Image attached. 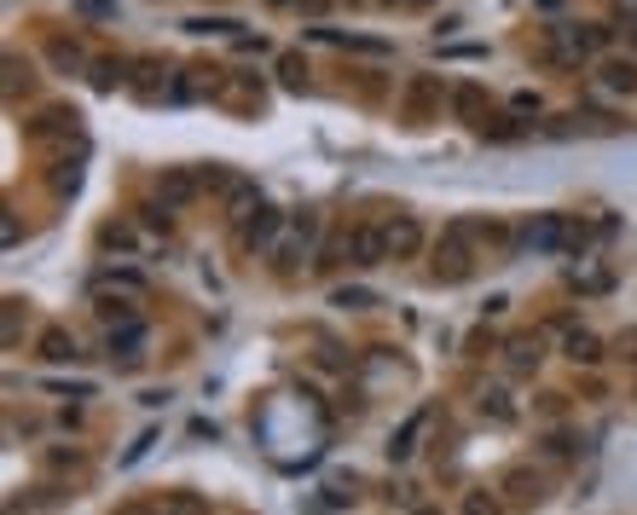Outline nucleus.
<instances>
[{
	"mask_svg": "<svg viewBox=\"0 0 637 515\" xmlns=\"http://www.w3.org/2000/svg\"><path fill=\"white\" fill-rule=\"evenodd\" d=\"M563 359L592 371V365H603V359H608V348H603V337H592V330H568V337H563Z\"/></svg>",
	"mask_w": 637,
	"mask_h": 515,
	"instance_id": "f8f14e48",
	"label": "nucleus"
},
{
	"mask_svg": "<svg viewBox=\"0 0 637 515\" xmlns=\"http://www.w3.org/2000/svg\"><path fill=\"white\" fill-rule=\"evenodd\" d=\"M75 7H82L88 18H105V12H111V0H75Z\"/></svg>",
	"mask_w": 637,
	"mask_h": 515,
	"instance_id": "58836bf2",
	"label": "nucleus"
},
{
	"mask_svg": "<svg viewBox=\"0 0 637 515\" xmlns=\"http://www.w3.org/2000/svg\"><path fill=\"white\" fill-rule=\"evenodd\" d=\"M18 325H23V301L12 296V301H7V348L18 342Z\"/></svg>",
	"mask_w": 637,
	"mask_h": 515,
	"instance_id": "e433bc0d",
	"label": "nucleus"
},
{
	"mask_svg": "<svg viewBox=\"0 0 637 515\" xmlns=\"http://www.w3.org/2000/svg\"><path fill=\"white\" fill-rule=\"evenodd\" d=\"M278 75H285V87H301V82H308V59H301V53H278Z\"/></svg>",
	"mask_w": 637,
	"mask_h": 515,
	"instance_id": "c756f323",
	"label": "nucleus"
},
{
	"mask_svg": "<svg viewBox=\"0 0 637 515\" xmlns=\"http://www.w3.org/2000/svg\"><path fill=\"white\" fill-rule=\"evenodd\" d=\"M452 116H458V122H470V127H481V116H487V87L458 82V87H452Z\"/></svg>",
	"mask_w": 637,
	"mask_h": 515,
	"instance_id": "4468645a",
	"label": "nucleus"
},
{
	"mask_svg": "<svg viewBox=\"0 0 637 515\" xmlns=\"http://www.w3.org/2000/svg\"><path fill=\"white\" fill-rule=\"evenodd\" d=\"M475 261H481V249H475V238H470V220H446L441 238H435L429 278H435V285H464V278L475 272Z\"/></svg>",
	"mask_w": 637,
	"mask_h": 515,
	"instance_id": "f257e3e1",
	"label": "nucleus"
},
{
	"mask_svg": "<svg viewBox=\"0 0 637 515\" xmlns=\"http://www.w3.org/2000/svg\"><path fill=\"white\" fill-rule=\"evenodd\" d=\"M134 70H140V75H163V64H157V59H140ZM140 93H145V99H157V82H140Z\"/></svg>",
	"mask_w": 637,
	"mask_h": 515,
	"instance_id": "c9c22d12",
	"label": "nucleus"
},
{
	"mask_svg": "<svg viewBox=\"0 0 637 515\" xmlns=\"http://www.w3.org/2000/svg\"><path fill=\"white\" fill-rule=\"evenodd\" d=\"M620 359H631V365H637V330H631V337H620Z\"/></svg>",
	"mask_w": 637,
	"mask_h": 515,
	"instance_id": "a19ab883",
	"label": "nucleus"
},
{
	"mask_svg": "<svg viewBox=\"0 0 637 515\" xmlns=\"http://www.w3.org/2000/svg\"><path fill=\"white\" fill-rule=\"evenodd\" d=\"M47 186H53V197H70L75 186H82V163H59L53 174H47Z\"/></svg>",
	"mask_w": 637,
	"mask_h": 515,
	"instance_id": "b1692460",
	"label": "nucleus"
},
{
	"mask_svg": "<svg viewBox=\"0 0 637 515\" xmlns=\"http://www.w3.org/2000/svg\"><path fill=\"white\" fill-rule=\"evenodd\" d=\"M325 7H330V0H301V12H308V18H319Z\"/></svg>",
	"mask_w": 637,
	"mask_h": 515,
	"instance_id": "37998d69",
	"label": "nucleus"
},
{
	"mask_svg": "<svg viewBox=\"0 0 637 515\" xmlns=\"http://www.w3.org/2000/svg\"><path fill=\"white\" fill-rule=\"evenodd\" d=\"M314 41H330V47H348V53H371V59H389V53H394L389 41H371V35H342V30H314Z\"/></svg>",
	"mask_w": 637,
	"mask_h": 515,
	"instance_id": "dca6fc26",
	"label": "nucleus"
},
{
	"mask_svg": "<svg viewBox=\"0 0 637 515\" xmlns=\"http://www.w3.org/2000/svg\"><path fill=\"white\" fill-rule=\"evenodd\" d=\"M105 342H111V359H116L122 371L145 365V325H140V319H122V325H111V330H105Z\"/></svg>",
	"mask_w": 637,
	"mask_h": 515,
	"instance_id": "6e6552de",
	"label": "nucleus"
},
{
	"mask_svg": "<svg viewBox=\"0 0 637 515\" xmlns=\"http://www.w3.org/2000/svg\"><path fill=\"white\" fill-rule=\"evenodd\" d=\"M330 307H348V313H366V307H377V296L353 285V290H337V296H330Z\"/></svg>",
	"mask_w": 637,
	"mask_h": 515,
	"instance_id": "7c9ffc66",
	"label": "nucleus"
},
{
	"mask_svg": "<svg viewBox=\"0 0 637 515\" xmlns=\"http://www.w3.org/2000/svg\"><path fill=\"white\" fill-rule=\"evenodd\" d=\"M441 105H452V87L441 82V75H405V87H400V116L405 122L441 116Z\"/></svg>",
	"mask_w": 637,
	"mask_h": 515,
	"instance_id": "7ed1b4c3",
	"label": "nucleus"
},
{
	"mask_svg": "<svg viewBox=\"0 0 637 515\" xmlns=\"http://www.w3.org/2000/svg\"><path fill=\"white\" fill-rule=\"evenodd\" d=\"M540 365H545V337H540V330H522V337L504 342V371L510 377H527V371H540Z\"/></svg>",
	"mask_w": 637,
	"mask_h": 515,
	"instance_id": "1a4fd4ad",
	"label": "nucleus"
},
{
	"mask_svg": "<svg viewBox=\"0 0 637 515\" xmlns=\"http://www.w3.org/2000/svg\"><path fill=\"white\" fill-rule=\"evenodd\" d=\"M35 87V70L23 64V59H7V99H18V93H30Z\"/></svg>",
	"mask_w": 637,
	"mask_h": 515,
	"instance_id": "a878e982",
	"label": "nucleus"
},
{
	"mask_svg": "<svg viewBox=\"0 0 637 515\" xmlns=\"http://www.w3.org/2000/svg\"><path fill=\"white\" fill-rule=\"evenodd\" d=\"M35 353L47 359V365H75V359H82V348H75V337H70V330H59V325H47V330H41Z\"/></svg>",
	"mask_w": 637,
	"mask_h": 515,
	"instance_id": "ddd939ff",
	"label": "nucleus"
},
{
	"mask_svg": "<svg viewBox=\"0 0 637 515\" xmlns=\"http://www.w3.org/2000/svg\"><path fill=\"white\" fill-rule=\"evenodd\" d=\"M278 226H285V215H278L273 203H255V209L238 215V244H244V249H267V244L278 238Z\"/></svg>",
	"mask_w": 637,
	"mask_h": 515,
	"instance_id": "0eeeda50",
	"label": "nucleus"
},
{
	"mask_svg": "<svg viewBox=\"0 0 637 515\" xmlns=\"http://www.w3.org/2000/svg\"><path fill=\"white\" fill-rule=\"evenodd\" d=\"M127 70H134L127 59H99V64H93V87H105V93L122 87V82H127Z\"/></svg>",
	"mask_w": 637,
	"mask_h": 515,
	"instance_id": "5701e85b",
	"label": "nucleus"
},
{
	"mask_svg": "<svg viewBox=\"0 0 637 515\" xmlns=\"http://www.w3.org/2000/svg\"><path fill=\"white\" fill-rule=\"evenodd\" d=\"M464 515H504V504L487 493V486H475V493H464V504H458Z\"/></svg>",
	"mask_w": 637,
	"mask_h": 515,
	"instance_id": "bb28decb",
	"label": "nucleus"
},
{
	"mask_svg": "<svg viewBox=\"0 0 637 515\" xmlns=\"http://www.w3.org/2000/svg\"><path fill=\"white\" fill-rule=\"evenodd\" d=\"M99 244H105V249H116V255H140V231L127 226V220H111L105 231H99Z\"/></svg>",
	"mask_w": 637,
	"mask_h": 515,
	"instance_id": "6ab92c4d",
	"label": "nucleus"
},
{
	"mask_svg": "<svg viewBox=\"0 0 637 515\" xmlns=\"http://www.w3.org/2000/svg\"><path fill=\"white\" fill-rule=\"evenodd\" d=\"M540 7H563V0H540Z\"/></svg>",
	"mask_w": 637,
	"mask_h": 515,
	"instance_id": "49530a36",
	"label": "nucleus"
},
{
	"mask_svg": "<svg viewBox=\"0 0 637 515\" xmlns=\"http://www.w3.org/2000/svg\"><path fill=\"white\" fill-rule=\"evenodd\" d=\"M597 82L608 87V93H637V59H597Z\"/></svg>",
	"mask_w": 637,
	"mask_h": 515,
	"instance_id": "2eb2a0df",
	"label": "nucleus"
},
{
	"mask_svg": "<svg viewBox=\"0 0 637 515\" xmlns=\"http://www.w3.org/2000/svg\"><path fill=\"white\" fill-rule=\"evenodd\" d=\"M377 7H429V0H377Z\"/></svg>",
	"mask_w": 637,
	"mask_h": 515,
	"instance_id": "c03bdc74",
	"label": "nucleus"
},
{
	"mask_svg": "<svg viewBox=\"0 0 637 515\" xmlns=\"http://www.w3.org/2000/svg\"><path fill=\"white\" fill-rule=\"evenodd\" d=\"M75 140H82V116H75L70 105H47L41 116L23 122V145H35V151H47V145H75Z\"/></svg>",
	"mask_w": 637,
	"mask_h": 515,
	"instance_id": "f03ea898",
	"label": "nucleus"
},
{
	"mask_svg": "<svg viewBox=\"0 0 637 515\" xmlns=\"http://www.w3.org/2000/svg\"><path fill=\"white\" fill-rule=\"evenodd\" d=\"M475 134H487V140H522V122L516 116H481Z\"/></svg>",
	"mask_w": 637,
	"mask_h": 515,
	"instance_id": "393cba45",
	"label": "nucleus"
},
{
	"mask_svg": "<svg viewBox=\"0 0 637 515\" xmlns=\"http://www.w3.org/2000/svg\"><path fill=\"white\" fill-rule=\"evenodd\" d=\"M348 261L353 267H382L389 261V238H382V220H360V226H348Z\"/></svg>",
	"mask_w": 637,
	"mask_h": 515,
	"instance_id": "39448f33",
	"label": "nucleus"
},
{
	"mask_svg": "<svg viewBox=\"0 0 637 515\" xmlns=\"http://www.w3.org/2000/svg\"><path fill=\"white\" fill-rule=\"evenodd\" d=\"M382 238H389V261H418V255L429 249V231L418 215H394L382 220Z\"/></svg>",
	"mask_w": 637,
	"mask_h": 515,
	"instance_id": "20e7f679",
	"label": "nucleus"
},
{
	"mask_svg": "<svg viewBox=\"0 0 637 515\" xmlns=\"http://www.w3.org/2000/svg\"><path fill=\"white\" fill-rule=\"evenodd\" d=\"M151 446H157V429H145V434H140V441H134V446H127V457H122V463H140V457H145Z\"/></svg>",
	"mask_w": 637,
	"mask_h": 515,
	"instance_id": "4c0bfd02",
	"label": "nucleus"
},
{
	"mask_svg": "<svg viewBox=\"0 0 637 515\" xmlns=\"http://www.w3.org/2000/svg\"><path fill=\"white\" fill-rule=\"evenodd\" d=\"M475 405H481V418H493V423H516V400H510L504 389H487Z\"/></svg>",
	"mask_w": 637,
	"mask_h": 515,
	"instance_id": "412c9836",
	"label": "nucleus"
},
{
	"mask_svg": "<svg viewBox=\"0 0 637 515\" xmlns=\"http://www.w3.org/2000/svg\"><path fill=\"white\" fill-rule=\"evenodd\" d=\"M620 35H626V47L637 53V18H626V23H620Z\"/></svg>",
	"mask_w": 637,
	"mask_h": 515,
	"instance_id": "79ce46f5",
	"label": "nucleus"
},
{
	"mask_svg": "<svg viewBox=\"0 0 637 515\" xmlns=\"http://www.w3.org/2000/svg\"><path fill=\"white\" fill-rule=\"evenodd\" d=\"M47 470H82V452H64V446H53V452H47Z\"/></svg>",
	"mask_w": 637,
	"mask_h": 515,
	"instance_id": "72a5a7b5",
	"label": "nucleus"
},
{
	"mask_svg": "<svg viewBox=\"0 0 637 515\" xmlns=\"http://www.w3.org/2000/svg\"><path fill=\"white\" fill-rule=\"evenodd\" d=\"M510 111H516V116H540V111H545V99H540V93H527V87H522L516 99H510Z\"/></svg>",
	"mask_w": 637,
	"mask_h": 515,
	"instance_id": "473e14b6",
	"label": "nucleus"
},
{
	"mask_svg": "<svg viewBox=\"0 0 637 515\" xmlns=\"http://www.w3.org/2000/svg\"><path fill=\"white\" fill-rule=\"evenodd\" d=\"M261 7H301V0H261Z\"/></svg>",
	"mask_w": 637,
	"mask_h": 515,
	"instance_id": "a18cd8bd",
	"label": "nucleus"
},
{
	"mask_svg": "<svg viewBox=\"0 0 637 515\" xmlns=\"http://www.w3.org/2000/svg\"><path fill=\"white\" fill-rule=\"evenodd\" d=\"M545 457H574V434H563V429H556L551 441H545Z\"/></svg>",
	"mask_w": 637,
	"mask_h": 515,
	"instance_id": "f704fd0d",
	"label": "nucleus"
},
{
	"mask_svg": "<svg viewBox=\"0 0 637 515\" xmlns=\"http://www.w3.org/2000/svg\"><path fill=\"white\" fill-rule=\"evenodd\" d=\"M568 285L585 290V296H603L608 285H615V272H608V267H574V272H568Z\"/></svg>",
	"mask_w": 637,
	"mask_h": 515,
	"instance_id": "aec40b11",
	"label": "nucleus"
},
{
	"mask_svg": "<svg viewBox=\"0 0 637 515\" xmlns=\"http://www.w3.org/2000/svg\"><path fill=\"white\" fill-rule=\"evenodd\" d=\"M197 179H203V192H226V186H233V168H220V163H203V168H197Z\"/></svg>",
	"mask_w": 637,
	"mask_h": 515,
	"instance_id": "2f4dec72",
	"label": "nucleus"
},
{
	"mask_svg": "<svg viewBox=\"0 0 637 515\" xmlns=\"http://www.w3.org/2000/svg\"><path fill=\"white\" fill-rule=\"evenodd\" d=\"M499 493H504L510 504L533 509V504H545V475L533 470V463H510V470L499 475Z\"/></svg>",
	"mask_w": 637,
	"mask_h": 515,
	"instance_id": "423d86ee",
	"label": "nucleus"
},
{
	"mask_svg": "<svg viewBox=\"0 0 637 515\" xmlns=\"http://www.w3.org/2000/svg\"><path fill=\"white\" fill-rule=\"evenodd\" d=\"M93 307H99V319H105V330L122 325V319H134V301H127V290H116V296H111V290H99Z\"/></svg>",
	"mask_w": 637,
	"mask_h": 515,
	"instance_id": "f3484780",
	"label": "nucleus"
},
{
	"mask_svg": "<svg viewBox=\"0 0 637 515\" xmlns=\"http://www.w3.org/2000/svg\"><path fill=\"white\" fill-rule=\"evenodd\" d=\"M186 30H192V35H238L244 23H238V18H192Z\"/></svg>",
	"mask_w": 637,
	"mask_h": 515,
	"instance_id": "c85d7f7f",
	"label": "nucleus"
},
{
	"mask_svg": "<svg viewBox=\"0 0 637 515\" xmlns=\"http://www.w3.org/2000/svg\"><path fill=\"white\" fill-rule=\"evenodd\" d=\"M47 59H53V64H64V70H82L88 64V53H82V47H75V41H53V47H47Z\"/></svg>",
	"mask_w": 637,
	"mask_h": 515,
	"instance_id": "cd10ccee",
	"label": "nucleus"
},
{
	"mask_svg": "<svg viewBox=\"0 0 637 515\" xmlns=\"http://www.w3.org/2000/svg\"><path fill=\"white\" fill-rule=\"evenodd\" d=\"M116 515H163V504H122Z\"/></svg>",
	"mask_w": 637,
	"mask_h": 515,
	"instance_id": "ea45409f",
	"label": "nucleus"
},
{
	"mask_svg": "<svg viewBox=\"0 0 637 515\" xmlns=\"http://www.w3.org/2000/svg\"><path fill=\"white\" fill-rule=\"evenodd\" d=\"M429 429V411H412V418H405V429L394 434V441H389V457L400 463V457H412V446H418V434Z\"/></svg>",
	"mask_w": 637,
	"mask_h": 515,
	"instance_id": "a211bd4d",
	"label": "nucleus"
},
{
	"mask_svg": "<svg viewBox=\"0 0 637 515\" xmlns=\"http://www.w3.org/2000/svg\"><path fill=\"white\" fill-rule=\"evenodd\" d=\"M163 515H209V498L181 486V493H163Z\"/></svg>",
	"mask_w": 637,
	"mask_h": 515,
	"instance_id": "4be33fe9",
	"label": "nucleus"
},
{
	"mask_svg": "<svg viewBox=\"0 0 637 515\" xmlns=\"http://www.w3.org/2000/svg\"><path fill=\"white\" fill-rule=\"evenodd\" d=\"M470 238H475L481 255H510V249H516V226L493 220V215H475V220H470Z\"/></svg>",
	"mask_w": 637,
	"mask_h": 515,
	"instance_id": "9d476101",
	"label": "nucleus"
},
{
	"mask_svg": "<svg viewBox=\"0 0 637 515\" xmlns=\"http://www.w3.org/2000/svg\"><path fill=\"white\" fill-rule=\"evenodd\" d=\"M197 192H203L197 168H163V179H157V203H168V209H186V203H197Z\"/></svg>",
	"mask_w": 637,
	"mask_h": 515,
	"instance_id": "9b49d317",
	"label": "nucleus"
}]
</instances>
